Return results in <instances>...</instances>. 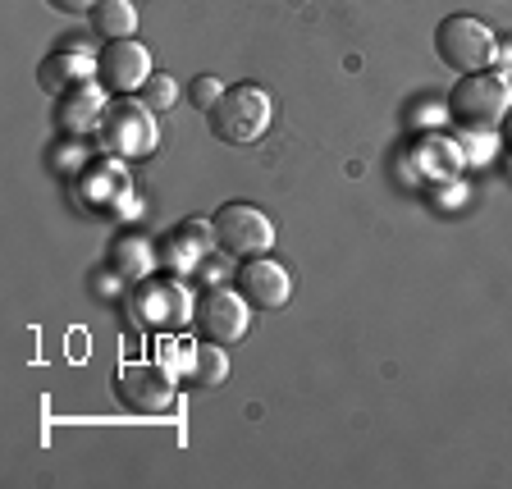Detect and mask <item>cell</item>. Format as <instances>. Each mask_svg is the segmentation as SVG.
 Instances as JSON below:
<instances>
[{"label": "cell", "instance_id": "3", "mask_svg": "<svg viewBox=\"0 0 512 489\" xmlns=\"http://www.w3.org/2000/svg\"><path fill=\"white\" fill-rule=\"evenodd\" d=\"M448 119L467 133H494L512 106V83L503 74H458V83L448 87Z\"/></svg>", "mask_w": 512, "mask_h": 489}, {"label": "cell", "instance_id": "1", "mask_svg": "<svg viewBox=\"0 0 512 489\" xmlns=\"http://www.w3.org/2000/svg\"><path fill=\"white\" fill-rule=\"evenodd\" d=\"M128 316L138 330H188V325H197V288L183 275H147L128 293Z\"/></svg>", "mask_w": 512, "mask_h": 489}, {"label": "cell", "instance_id": "4", "mask_svg": "<svg viewBox=\"0 0 512 489\" xmlns=\"http://www.w3.org/2000/svg\"><path fill=\"white\" fill-rule=\"evenodd\" d=\"M435 55L453 74H480L499 60V37L476 14H448L435 28Z\"/></svg>", "mask_w": 512, "mask_h": 489}, {"label": "cell", "instance_id": "11", "mask_svg": "<svg viewBox=\"0 0 512 489\" xmlns=\"http://www.w3.org/2000/svg\"><path fill=\"white\" fill-rule=\"evenodd\" d=\"M106 87L96 83H83L74 87V92L55 96V124H60V133H69V138H83V133H92V128H101V119H106Z\"/></svg>", "mask_w": 512, "mask_h": 489}, {"label": "cell", "instance_id": "5", "mask_svg": "<svg viewBox=\"0 0 512 489\" xmlns=\"http://www.w3.org/2000/svg\"><path fill=\"white\" fill-rule=\"evenodd\" d=\"M101 147L106 156H119V160H142L160 147V124H156V110H147L138 96H119L110 101L106 119H101Z\"/></svg>", "mask_w": 512, "mask_h": 489}, {"label": "cell", "instance_id": "2", "mask_svg": "<svg viewBox=\"0 0 512 489\" xmlns=\"http://www.w3.org/2000/svg\"><path fill=\"white\" fill-rule=\"evenodd\" d=\"M206 124H211V138L224 147H252L275 124V101L261 83H234L206 110Z\"/></svg>", "mask_w": 512, "mask_h": 489}, {"label": "cell", "instance_id": "10", "mask_svg": "<svg viewBox=\"0 0 512 489\" xmlns=\"http://www.w3.org/2000/svg\"><path fill=\"white\" fill-rule=\"evenodd\" d=\"M234 288L252 302L256 311H279L288 298H293V279H288V270L279 266V261H270V252L266 256H247L243 266H238Z\"/></svg>", "mask_w": 512, "mask_h": 489}, {"label": "cell", "instance_id": "13", "mask_svg": "<svg viewBox=\"0 0 512 489\" xmlns=\"http://www.w3.org/2000/svg\"><path fill=\"white\" fill-rule=\"evenodd\" d=\"M215 247V234H211V220L206 224H179L165 243H160V256L170 261V270L174 275H188V270H197L206 261V252Z\"/></svg>", "mask_w": 512, "mask_h": 489}, {"label": "cell", "instance_id": "19", "mask_svg": "<svg viewBox=\"0 0 512 489\" xmlns=\"http://www.w3.org/2000/svg\"><path fill=\"white\" fill-rule=\"evenodd\" d=\"M46 5H51L55 14H74V19H78V14H92L96 10V0H46Z\"/></svg>", "mask_w": 512, "mask_h": 489}, {"label": "cell", "instance_id": "20", "mask_svg": "<svg viewBox=\"0 0 512 489\" xmlns=\"http://www.w3.org/2000/svg\"><path fill=\"white\" fill-rule=\"evenodd\" d=\"M499 133H503V147H508V151H512V106H508V115H503Z\"/></svg>", "mask_w": 512, "mask_h": 489}, {"label": "cell", "instance_id": "18", "mask_svg": "<svg viewBox=\"0 0 512 489\" xmlns=\"http://www.w3.org/2000/svg\"><path fill=\"white\" fill-rule=\"evenodd\" d=\"M220 92H224V83L220 78H211V74H197L192 78V87H188V96H192V106L197 110H211L215 101H220Z\"/></svg>", "mask_w": 512, "mask_h": 489}, {"label": "cell", "instance_id": "16", "mask_svg": "<svg viewBox=\"0 0 512 489\" xmlns=\"http://www.w3.org/2000/svg\"><path fill=\"white\" fill-rule=\"evenodd\" d=\"M110 266H115L124 279H133V284L147 279L151 275V243L138 234H124L115 247H110Z\"/></svg>", "mask_w": 512, "mask_h": 489}, {"label": "cell", "instance_id": "8", "mask_svg": "<svg viewBox=\"0 0 512 489\" xmlns=\"http://www.w3.org/2000/svg\"><path fill=\"white\" fill-rule=\"evenodd\" d=\"M151 74H156L151 69V51L138 37L101 42V51H96V83L106 87L110 96H138Z\"/></svg>", "mask_w": 512, "mask_h": 489}, {"label": "cell", "instance_id": "15", "mask_svg": "<svg viewBox=\"0 0 512 489\" xmlns=\"http://www.w3.org/2000/svg\"><path fill=\"white\" fill-rule=\"evenodd\" d=\"M229 380V357H224V343L202 339L192 348V366H188V384L192 389H220Z\"/></svg>", "mask_w": 512, "mask_h": 489}, {"label": "cell", "instance_id": "9", "mask_svg": "<svg viewBox=\"0 0 512 489\" xmlns=\"http://www.w3.org/2000/svg\"><path fill=\"white\" fill-rule=\"evenodd\" d=\"M247 316H252V302L238 293V288H206L197 298V330L211 343H238L247 334Z\"/></svg>", "mask_w": 512, "mask_h": 489}, {"label": "cell", "instance_id": "7", "mask_svg": "<svg viewBox=\"0 0 512 489\" xmlns=\"http://www.w3.org/2000/svg\"><path fill=\"white\" fill-rule=\"evenodd\" d=\"M115 398L128 407V412H142V416H160L174 407V380L165 366L156 362H124L110 380Z\"/></svg>", "mask_w": 512, "mask_h": 489}, {"label": "cell", "instance_id": "14", "mask_svg": "<svg viewBox=\"0 0 512 489\" xmlns=\"http://www.w3.org/2000/svg\"><path fill=\"white\" fill-rule=\"evenodd\" d=\"M87 23H92V37H101V42H124L138 32V5L133 0H96Z\"/></svg>", "mask_w": 512, "mask_h": 489}, {"label": "cell", "instance_id": "21", "mask_svg": "<svg viewBox=\"0 0 512 489\" xmlns=\"http://www.w3.org/2000/svg\"><path fill=\"white\" fill-rule=\"evenodd\" d=\"M503 78H508V83H512V64H508V69H503Z\"/></svg>", "mask_w": 512, "mask_h": 489}, {"label": "cell", "instance_id": "17", "mask_svg": "<svg viewBox=\"0 0 512 489\" xmlns=\"http://www.w3.org/2000/svg\"><path fill=\"white\" fill-rule=\"evenodd\" d=\"M138 101L147 110H156V115H160V110H174V101H179V83H174V74H160V69H156V74L142 83Z\"/></svg>", "mask_w": 512, "mask_h": 489}, {"label": "cell", "instance_id": "12", "mask_svg": "<svg viewBox=\"0 0 512 489\" xmlns=\"http://www.w3.org/2000/svg\"><path fill=\"white\" fill-rule=\"evenodd\" d=\"M92 78H96V55L78 51V46H60V51H51L37 64V87L46 96H64V92H74V87L92 83Z\"/></svg>", "mask_w": 512, "mask_h": 489}, {"label": "cell", "instance_id": "6", "mask_svg": "<svg viewBox=\"0 0 512 489\" xmlns=\"http://www.w3.org/2000/svg\"><path fill=\"white\" fill-rule=\"evenodd\" d=\"M211 234L220 252L247 261V256H266L275 247V220L252 202H224L211 215Z\"/></svg>", "mask_w": 512, "mask_h": 489}]
</instances>
